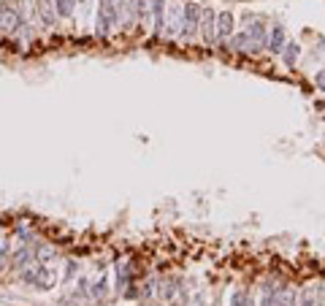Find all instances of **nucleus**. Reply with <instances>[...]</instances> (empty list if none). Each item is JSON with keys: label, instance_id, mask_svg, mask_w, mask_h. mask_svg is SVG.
Here are the masks:
<instances>
[{"label": "nucleus", "instance_id": "1", "mask_svg": "<svg viewBox=\"0 0 325 306\" xmlns=\"http://www.w3.org/2000/svg\"><path fill=\"white\" fill-rule=\"evenodd\" d=\"M117 25H119L117 0H98V14H95V33H98L100 38H106Z\"/></svg>", "mask_w": 325, "mask_h": 306}, {"label": "nucleus", "instance_id": "2", "mask_svg": "<svg viewBox=\"0 0 325 306\" xmlns=\"http://www.w3.org/2000/svg\"><path fill=\"white\" fill-rule=\"evenodd\" d=\"M181 14H185V22H181V35H185L187 41H193V38L200 33V14H204V6H198L195 0H187V3L181 6Z\"/></svg>", "mask_w": 325, "mask_h": 306}, {"label": "nucleus", "instance_id": "3", "mask_svg": "<svg viewBox=\"0 0 325 306\" xmlns=\"http://www.w3.org/2000/svg\"><path fill=\"white\" fill-rule=\"evenodd\" d=\"M19 27H22V16H19L16 6L8 3V0H3V3H0V33L16 35Z\"/></svg>", "mask_w": 325, "mask_h": 306}, {"label": "nucleus", "instance_id": "4", "mask_svg": "<svg viewBox=\"0 0 325 306\" xmlns=\"http://www.w3.org/2000/svg\"><path fill=\"white\" fill-rule=\"evenodd\" d=\"M200 38H204L206 46L217 44V11L209 6L204 8V14H200Z\"/></svg>", "mask_w": 325, "mask_h": 306}, {"label": "nucleus", "instance_id": "5", "mask_svg": "<svg viewBox=\"0 0 325 306\" xmlns=\"http://www.w3.org/2000/svg\"><path fill=\"white\" fill-rule=\"evenodd\" d=\"M285 44H288V30H285V25L276 22V25L271 27V33L266 35V49H269L271 54H282Z\"/></svg>", "mask_w": 325, "mask_h": 306}, {"label": "nucleus", "instance_id": "6", "mask_svg": "<svg viewBox=\"0 0 325 306\" xmlns=\"http://www.w3.org/2000/svg\"><path fill=\"white\" fill-rule=\"evenodd\" d=\"M14 6H16V11L19 16H22V25H35V22H41L38 19V8H35V0H14Z\"/></svg>", "mask_w": 325, "mask_h": 306}, {"label": "nucleus", "instance_id": "7", "mask_svg": "<svg viewBox=\"0 0 325 306\" xmlns=\"http://www.w3.org/2000/svg\"><path fill=\"white\" fill-rule=\"evenodd\" d=\"M38 8V19L44 27H54L57 25V11H54V0H35Z\"/></svg>", "mask_w": 325, "mask_h": 306}, {"label": "nucleus", "instance_id": "8", "mask_svg": "<svg viewBox=\"0 0 325 306\" xmlns=\"http://www.w3.org/2000/svg\"><path fill=\"white\" fill-rule=\"evenodd\" d=\"M244 30H247V35H250L255 44H266V35H269V33H266V22H263V19H255V16L250 19V16H247L244 19Z\"/></svg>", "mask_w": 325, "mask_h": 306}, {"label": "nucleus", "instance_id": "9", "mask_svg": "<svg viewBox=\"0 0 325 306\" xmlns=\"http://www.w3.org/2000/svg\"><path fill=\"white\" fill-rule=\"evenodd\" d=\"M233 35V16L222 11V14H217V41L219 44H228V38Z\"/></svg>", "mask_w": 325, "mask_h": 306}, {"label": "nucleus", "instance_id": "10", "mask_svg": "<svg viewBox=\"0 0 325 306\" xmlns=\"http://www.w3.org/2000/svg\"><path fill=\"white\" fill-rule=\"evenodd\" d=\"M228 49H233V52H252L255 49V41L250 35H247V30L244 33H236V35H231L228 38Z\"/></svg>", "mask_w": 325, "mask_h": 306}, {"label": "nucleus", "instance_id": "11", "mask_svg": "<svg viewBox=\"0 0 325 306\" xmlns=\"http://www.w3.org/2000/svg\"><path fill=\"white\" fill-rule=\"evenodd\" d=\"M181 22H185L181 6H174V8H171V14L166 16V33L168 35H181Z\"/></svg>", "mask_w": 325, "mask_h": 306}, {"label": "nucleus", "instance_id": "12", "mask_svg": "<svg viewBox=\"0 0 325 306\" xmlns=\"http://www.w3.org/2000/svg\"><path fill=\"white\" fill-rule=\"evenodd\" d=\"M152 25L155 33L166 30V0H152Z\"/></svg>", "mask_w": 325, "mask_h": 306}, {"label": "nucleus", "instance_id": "13", "mask_svg": "<svg viewBox=\"0 0 325 306\" xmlns=\"http://www.w3.org/2000/svg\"><path fill=\"white\" fill-rule=\"evenodd\" d=\"M298 54H301V46L295 44V41H288L285 44V49H282V60H285V65H295V60H298Z\"/></svg>", "mask_w": 325, "mask_h": 306}, {"label": "nucleus", "instance_id": "14", "mask_svg": "<svg viewBox=\"0 0 325 306\" xmlns=\"http://www.w3.org/2000/svg\"><path fill=\"white\" fill-rule=\"evenodd\" d=\"M54 11H57V16H63V19L73 16V11H76V0H54Z\"/></svg>", "mask_w": 325, "mask_h": 306}, {"label": "nucleus", "instance_id": "15", "mask_svg": "<svg viewBox=\"0 0 325 306\" xmlns=\"http://www.w3.org/2000/svg\"><path fill=\"white\" fill-rule=\"evenodd\" d=\"M231 306H255V301H252V295L247 290H236L231 295Z\"/></svg>", "mask_w": 325, "mask_h": 306}, {"label": "nucleus", "instance_id": "16", "mask_svg": "<svg viewBox=\"0 0 325 306\" xmlns=\"http://www.w3.org/2000/svg\"><path fill=\"white\" fill-rule=\"evenodd\" d=\"M35 257H38V263H52V260H57V252L52 250V247H41V250L35 252Z\"/></svg>", "mask_w": 325, "mask_h": 306}, {"label": "nucleus", "instance_id": "17", "mask_svg": "<svg viewBox=\"0 0 325 306\" xmlns=\"http://www.w3.org/2000/svg\"><path fill=\"white\" fill-rule=\"evenodd\" d=\"M90 295L92 298H106V279H95L90 284Z\"/></svg>", "mask_w": 325, "mask_h": 306}, {"label": "nucleus", "instance_id": "18", "mask_svg": "<svg viewBox=\"0 0 325 306\" xmlns=\"http://www.w3.org/2000/svg\"><path fill=\"white\" fill-rule=\"evenodd\" d=\"M314 84H317V90H322V92H325V68L314 73Z\"/></svg>", "mask_w": 325, "mask_h": 306}, {"label": "nucleus", "instance_id": "19", "mask_svg": "<svg viewBox=\"0 0 325 306\" xmlns=\"http://www.w3.org/2000/svg\"><path fill=\"white\" fill-rule=\"evenodd\" d=\"M290 306H298V298H293V301H290Z\"/></svg>", "mask_w": 325, "mask_h": 306}]
</instances>
